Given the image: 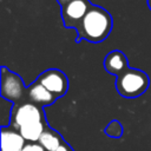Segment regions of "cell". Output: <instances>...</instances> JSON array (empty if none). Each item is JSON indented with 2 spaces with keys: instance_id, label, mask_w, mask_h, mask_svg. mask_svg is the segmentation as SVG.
<instances>
[{
  "instance_id": "cell-1",
  "label": "cell",
  "mask_w": 151,
  "mask_h": 151,
  "mask_svg": "<svg viewBox=\"0 0 151 151\" xmlns=\"http://www.w3.org/2000/svg\"><path fill=\"white\" fill-rule=\"evenodd\" d=\"M112 26L113 20L109 11L98 5H92L76 29V42L86 40L91 44H99L110 35Z\"/></svg>"
},
{
  "instance_id": "cell-2",
  "label": "cell",
  "mask_w": 151,
  "mask_h": 151,
  "mask_svg": "<svg viewBox=\"0 0 151 151\" xmlns=\"http://www.w3.org/2000/svg\"><path fill=\"white\" fill-rule=\"evenodd\" d=\"M149 85V76L144 71L133 67H129L116 79V90L124 98H137L144 94Z\"/></svg>"
},
{
  "instance_id": "cell-3",
  "label": "cell",
  "mask_w": 151,
  "mask_h": 151,
  "mask_svg": "<svg viewBox=\"0 0 151 151\" xmlns=\"http://www.w3.org/2000/svg\"><path fill=\"white\" fill-rule=\"evenodd\" d=\"M1 80H0V94L1 98L11 101L13 105L21 104L26 101V90L22 78L15 72L11 71L6 66L0 68Z\"/></svg>"
},
{
  "instance_id": "cell-4",
  "label": "cell",
  "mask_w": 151,
  "mask_h": 151,
  "mask_svg": "<svg viewBox=\"0 0 151 151\" xmlns=\"http://www.w3.org/2000/svg\"><path fill=\"white\" fill-rule=\"evenodd\" d=\"M47 122L44 109L37 106L29 101H24L18 105H13L11 116H9V125L14 129L19 130L22 126Z\"/></svg>"
},
{
  "instance_id": "cell-5",
  "label": "cell",
  "mask_w": 151,
  "mask_h": 151,
  "mask_svg": "<svg viewBox=\"0 0 151 151\" xmlns=\"http://www.w3.org/2000/svg\"><path fill=\"white\" fill-rule=\"evenodd\" d=\"M35 80L47 88L57 99L65 96L68 91V78L59 68H48L40 73Z\"/></svg>"
},
{
  "instance_id": "cell-6",
  "label": "cell",
  "mask_w": 151,
  "mask_h": 151,
  "mask_svg": "<svg viewBox=\"0 0 151 151\" xmlns=\"http://www.w3.org/2000/svg\"><path fill=\"white\" fill-rule=\"evenodd\" d=\"M92 5L93 4L90 0H71L67 4L60 6V15L64 27L77 29L78 25Z\"/></svg>"
},
{
  "instance_id": "cell-7",
  "label": "cell",
  "mask_w": 151,
  "mask_h": 151,
  "mask_svg": "<svg viewBox=\"0 0 151 151\" xmlns=\"http://www.w3.org/2000/svg\"><path fill=\"white\" fill-rule=\"evenodd\" d=\"M55 100L57 98L37 80L33 81L26 90V101H29L42 109L45 106L52 105Z\"/></svg>"
},
{
  "instance_id": "cell-8",
  "label": "cell",
  "mask_w": 151,
  "mask_h": 151,
  "mask_svg": "<svg viewBox=\"0 0 151 151\" xmlns=\"http://www.w3.org/2000/svg\"><path fill=\"white\" fill-rule=\"evenodd\" d=\"M1 151H22L26 140L20 132L11 125L1 126Z\"/></svg>"
},
{
  "instance_id": "cell-9",
  "label": "cell",
  "mask_w": 151,
  "mask_h": 151,
  "mask_svg": "<svg viewBox=\"0 0 151 151\" xmlns=\"http://www.w3.org/2000/svg\"><path fill=\"white\" fill-rule=\"evenodd\" d=\"M103 65L105 71L112 76H116V78L129 68L127 58L119 50H113L109 52L104 58Z\"/></svg>"
},
{
  "instance_id": "cell-10",
  "label": "cell",
  "mask_w": 151,
  "mask_h": 151,
  "mask_svg": "<svg viewBox=\"0 0 151 151\" xmlns=\"http://www.w3.org/2000/svg\"><path fill=\"white\" fill-rule=\"evenodd\" d=\"M65 142V139L63 138V136L54 129H52L51 126L47 127L41 137L39 138L38 143L46 150V151H55L63 143Z\"/></svg>"
},
{
  "instance_id": "cell-11",
  "label": "cell",
  "mask_w": 151,
  "mask_h": 151,
  "mask_svg": "<svg viewBox=\"0 0 151 151\" xmlns=\"http://www.w3.org/2000/svg\"><path fill=\"white\" fill-rule=\"evenodd\" d=\"M47 127H50V124L47 122H41V123H35V124L22 126L18 131L20 132V134L24 137V139L27 143H38L42 132Z\"/></svg>"
},
{
  "instance_id": "cell-12",
  "label": "cell",
  "mask_w": 151,
  "mask_h": 151,
  "mask_svg": "<svg viewBox=\"0 0 151 151\" xmlns=\"http://www.w3.org/2000/svg\"><path fill=\"white\" fill-rule=\"evenodd\" d=\"M104 132H105V134L107 136V137H110V138H120L122 136H123V133H124V127H123V125H122V123L119 122V120H117V119H113V120H111L107 125H106V127L104 129Z\"/></svg>"
},
{
  "instance_id": "cell-13",
  "label": "cell",
  "mask_w": 151,
  "mask_h": 151,
  "mask_svg": "<svg viewBox=\"0 0 151 151\" xmlns=\"http://www.w3.org/2000/svg\"><path fill=\"white\" fill-rule=\"evenodd\" d=\"M22 151H46L39 143H26Z\"/></svg>"
},
{
  "instance_id": "cell-14",
  "label": "cell",
  "mask_w": 151,
  "mask_h": 151,
  "mask_svg": "<svg viewBox=\"0 0 151 151\" xmlns=\"http://www.w3.org/2000/svg\"><path fill=\"white\" fill-rule=\"evenodd\" d=\"M55 151H74V150H73V147L65 140V142H64V143H63Z\"/></svg>"
},
{
  "instance_id": "cell-15",
  "label": "cell",
  "mask_w": 151,
  "mask_h": 151,
  "mask_svg": "<svg viewBox=\"0 0 151 151\" xmlns=\"http://www.w3.org/2000/svg\"><path fill=\"white\" fill-rule=\"evenodd\" d=\"M68 1H71V0H57V2L59 4V6H63V5H65V4H67Z\"/></svg>"
},
{
  "instance_id": "cell-16",
  "label": "cell",
  "mask_w": 151,
  "mask_h": 151,
  "mask_svg": "<svg viewBox=\"0 0 151 151\" xmlns=\"http://www.w3.org/2000/svg\"><path fill=\"white\" fill-rule=\"evenodd\" d=\"M146 4H147V7H149L150 11H151V0H146Z\"/></svg>"
}]
</instances>
